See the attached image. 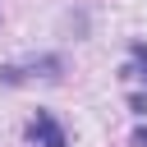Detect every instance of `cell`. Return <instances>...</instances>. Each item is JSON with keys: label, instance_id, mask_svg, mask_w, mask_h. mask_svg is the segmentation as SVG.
<instances>
[{"label": "cell", "instance_id": "obj_2", "mask_svg": "<svg viewBox=\"0 0 147 147\" xmlns=\"http://www.w3.org/2000/svg\"><path fill=\"white\" fill-rule=\"evenodd\" d=\"M129 147H147V129H138V133L129 138Z\"/></svg>", "mask_w": 147, "mask_h": 147}, {"label": "cell", "instance_id": "obj_1", "mask_svg": "<svg viewBox=\"0 0 147 147\" xmlns=\"http://www.w3.org/2000/svg\"><path fill=\"white\" fill-rule=\"evenodd\" d=\"M28 147H69V138H64V129L55 124V115L37 110V115L28 119Z\"/></svg>", "mask_w": 147, "mask_h": 147}]
</instances>
